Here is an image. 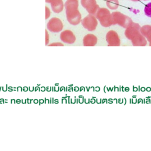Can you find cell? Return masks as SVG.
<instances>
[{"label":"cell","instance_id":"cell-1","mask_svg":"<svg viewBox=\"0 0 151 151\" xmlns=\"http://www.w3.org/2000/svg\"><path fill=\"white\" fill-rule=\"evenodd\" d=\"M140 25L134 22L126 28L125 36L127 39L131 40L134 46H145L147 44L146 38L140 32Z\"/></svg>","mask_w":151,"mask_h":151},{"label":"cell","instance_id":"cell-2","mask_svg":"<svg viewBox=\"0 0 151 151\" xmlns=\"http://www.w3.org/2000/svg\"><path fill=\"white\" fill-rule=\"evenodd\" d=\"M67 21L73 25H78L81 21V15L78 9V0H67L64 4Z\"/></svg>","mask_w":151,"mask_h":151},{"label":"cell","instance_id":"cell-3","mask_svg":"<svg viewBox=\"0 0 151 151\" xmlns=\"http://www.w3.org/2000/svg\"><path fill=\"white\" fill-rule=\"evenodd\" d=\"M95 17L103 27H108L113 25L111 14L106 8H100L97 11Z\"/></svg>","mask_w":151,"mask_h":151},{"label":"cell","instance_id":"cell-4","mask_svg":"<svg viewBox=\"0 0 151 151\" xmlns=\"http://www.w3.org/2000/svg\"><path fill=\"white\" fill-rule=\"evenodd\" d=\"M111 17L113 25L117 24L124 28H127L133 22L130 17L121 13L120 12L115 11L112 12Z\"/></svg>","mask_w":151,"mask_h":151},{"label":"cell","instance_id":"cell-5","mask_svg":"<svg viewBox=\"0 0 151 151\" xmlns=\"http://www.w3.org/2000/svg\"><path fill=\"white\" fill-rule=\"evenodd\" d=\"M81 23L83 27L89 31H94L97 26V19L94 15L88 14L81 19Z\"/></svg>","mask_w":151,"mask_h":151},{"label":"cell","instance_id":"cell-6","mask_svg":"<svg viewBox=\"0 0 151 151\" xmlns=\"http://www.w3.org/2000/svg\"><path fill=\"white\" fill-rule=\"evenodd\" d=\"M47 28L48 31L52 32L57 33L60 32L63 28V24L61 19L57 17L51 18L47 22Z\"/></svg>","mask_w":151,"mask_h":151},{"label":"cell","instance_id":"cell-7","mask_svg":"<svg viewBox=\"0 0 151 151\" xmlns=\"http://www.w3.org/2000/svg\"><path fill=\"white\" fill-rule=\"evenodd\" d=\"M81 5L84 7L89 14L95 15L100 8L96 0H81Z\"/></svg>","mask_w":151,"mask_h":151},{"label":"cell","instance_id":"cell-8","mask_svg":"<svg viewBox=\"0 0 151 151\" xmlns=\"http://www.w3.org/2000/svg\"><path fill=\"white\" fill-rule=\"evenodd\" d=\"M106 39L109 46H119L120 45V40L118 34L113 30H110L107 33Z\"/></svg>","mask_w":151,"mask_h":151},{"label":"cell","instance_id":"cell-9","mask_svg":"<svg viewBox=\"0 0 151 151\" xmlns=\"http://www.w3.org/2000/svg\"><path fill=\"white\" fill-rule=\"evenodd\" d=\"M61 40L66 44H71L75 42L76 38L73 31L66 29L62 31L60 35Z\"/></svg>","mask_w":151,"mask_h":151},{"label":"cell","instance_id":"cell-10","mask_svg":"<svg viewBox=\"0 0 151 151\" xmlns=\"http://www.w3.org/2000/svg\"><path fill=\"white\" fill-rule=\"evenodd\" d=\"M45 2L51 4V9L55 13H60L64 9V4L63 0H45Z\"/></svg>","mask_w":151,"mask_h":151},{"label":"cell","instance_id":"cell-11","mask_svg":"<svg viewBox=\"0 0 151 151\" xmlns=\"http://www.w3.org/2000/svg\"><path fill=\"white\" fill-rule=\"evenodd\" d=\"M97 42V37L92 34L86 35L83 39V44L84 46H94Z\"/></svg>","mask_w":151,"mask_h":151},{"label":"cell","instance_id":"cell-12","mask_svg":"<svg viewBox=\"0 0 151 151\" xmlns=\"http://www.w3.org/2000/svg\"><path fill=\"white\" fill-rule=\"evenodd\" d=\"M141 34L149 41V45L151 46V25H145L140 28Z\"/></svg>","mask_w":151,"mask_h":151},{"label":"cell","instance_id":"cell-13","mask_svg":"<svg viewBox=\"0 0 151 151\" xmlns=\"http://www.w3.org/2000/svg\"><path fill=\"white\" fill-rule=\"evenodd\" d=\"M106 5L110 9H116L119 5V1L118 0H107Z\"/></svg>","mask_w":151,"mask_h":151},{"label":"cell","instance_id":"cell-14","mask_svg":"<svg viewBox=\"0 0 151 151\" xmlns=\"http://www.w3.org/2000/svg\"><path fill=\"white\" fill-rule=\"evenodd\" d=\"M145 14L148 17H151V2L148 3L145 6Z\"/></svg>","mask_w":151,"mask_h":151},{"label":"cell","instance_id":"cell-15","mask_svg":"<svg viewBox=\"0 0 151 151\" xmlns=\"http://www.w3.org/2000/svg\"><path fill=\"white\" fill-rule=\"evenodd\" d=\"M51 15V11L48 6H45V19H48Z\"/></svg>","mask_w":151,"mask_h":151},{"label":"cell","instance_id":"cell-16","mask_svg":"<svg viewBox=\"0 0 151 151\" xmlns=\"http://www.w3.org/2000/svg\"><path fill=\"white\" fill-rule=\"evenodd\" d=\"M49 41H50V36H49L47 29H46L45 30V45H48Z\"/></svg>","mask_w":151,"mask_h":151},{"label":"cell","instance_id":"cell-17","mask_svg":"<svg viewBox=\"0 0 151 151\" xmlns=\"http://www.w3.org/2000/svg\"><path fill=\"white\" fill-rule=\"evenodd\" d=\"M49 46H63V44H62L61 42H52L50 44H48Z\"/></svg>","mask_w":151,"mask_h":151},{"label":"cell","instance_id":"cell-18","mask_svg":"<svg viewBox=\"0 0 151 151\" xmlns=\"http://www.w3.org/2000/svg\"><path fill=\"white\" fill-rule=\"evenodd\" d=\"M130 1H140V0H130Z\"/></svg>","mask_w":151,"mask_h":151},{"label":"cell","instance_id":"cell-19","mask_svg":"<svg viewBox=\"0 0 151 151\" xmlns=\"http://www.w3.org/2000/svg\"><path fill=\"white\" fill-rule=\"evenodd\" d=\"M144 1H148V0H144Z\"/></svg>","mask_w":151,"mask_h":151}]
</instances>
